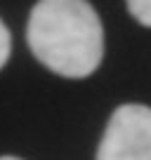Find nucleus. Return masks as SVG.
Masks as SVG:
<instances>
[{
	"instance_id": "f257e3e1",
	"label": "nucleus",
	"mask_w": 151,
	"mask_h": 160,
	"mask_svg": "<svg viewBox=\"0 0 151 160\" xmlns=\"http://www.w3.org/2000/svg\"><path fill=\"white\" fill-rule=\"evenodd\" d=\"M26 42L43 66L64 78H87L104 57V28L87 0H38Z\"/></svg>"
},
{
	"instance_id": "f03ea898",
	"label": "nucleus",
	"mask_w": 151,
	"mask_h": 160,
	"mask_svg": "<svg viewBox=\"0 0 151 160\" xmlns=\"http://www.w3.org/2000/svg\"><path fill=\"white\" fill-rule=\"evenodd\" d=\"M97 160H151V108L123 104L111 113Z\"/></svg>"
},
{
	"instance_id": "7ed1b4c3",
	"label": "nucleus",
	"mask_w": 151,
	"mask_h": 160,
	"mask_svg": "<svg viewBox=\"0 0 151 160\" xmlns=\"http://www.w3.org/2000/svg\"><path fill=\"white\" fill-rule=\"evenodd\" d=\"M125 2H128V12L142 26L151 28V0H125Z\"/></svg>"
},
{
	"instance_id": "20e7f679",
	"label": "nucleus",
	"mask_w": 151,
	"mask_h": 160,
	"mask_svg": "<svg viewBox=\"0 0 151 160\" xmlns=\"http://www.w3.org/2000/svg\"><path fill=\"white\" fill-rule=\"evenodd\" d=\"M10 52H12V38H10V31H7V26L3 24V19H0V68L7 64V59H10Z\"/></svg>"
},
{
	"instance_id": "39448f33",
	"label": "nucleus",
	"mask_w": 151,
	"mask_h": 160,
	"mask_svg": "<svg viewBox=\"0 0 151 160\" xmlns=\"http://www.w3.org/2000/svg\"><path fill=\"white\" fill-rule=\"evenodd\" d=\"M0 160H21V158H17V155H0Z\"/></svg>"
}]
</instances>
